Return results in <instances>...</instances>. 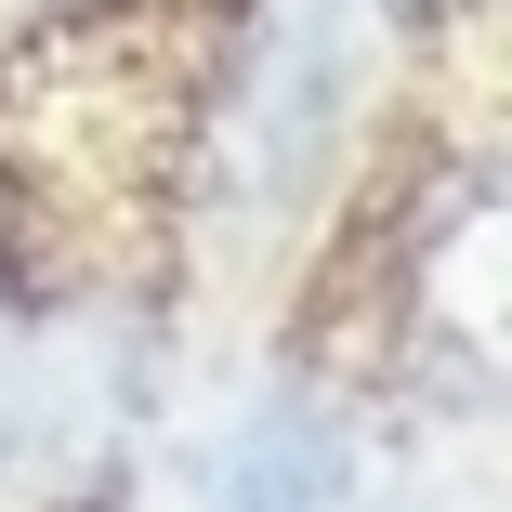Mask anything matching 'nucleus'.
Masks as SVG:
<instances>
[{
  "instance_id": "nucleus-1",
  "label": "nucleus",
  "mask_w": 512,
  "mask_h": 512,
  "mask_svg": "<svg viewBox=\"0 0 512 512\" xmlns=\"http://www.w3.org/2000/svg\"><path fill=\"white\" fill-rule=\"evenodd\" d=\"M355 79H368V0H263V40H250V92L224 119V211H289L302 184L329 171L342 119H355Z\"/></svg>"
},
{
  "instance_id": "nucleus-2",
  "label": "nucleus",
  "mask_w": 512,
  "mask_h": 512,
  "mask_svg": "<svg viewBox=\"0 0 512 512\" xmlns=\"http://www.w3.org/2000/svg\"><path fill=\"white\" fill-rule=\"evenodd\" d=\"M211 512H355V434L316 381H263L250 421L224 434Z\"/></svg>"
},
{
  "instance_id": "nucleus-3",
  "label": "nucleus",
  "mask_w": 512,
  "mask_h": 512,
  "mask_svg": "<svg viewBox=\"0 0 512 512\" xmlns=\"http://www.w3.org/2000/svg\"><path fill=\"white\" fill-rule=\"evenodd\" d=\"M0 434H14V407H0Z\"/></svg>"
}]
</instances>
